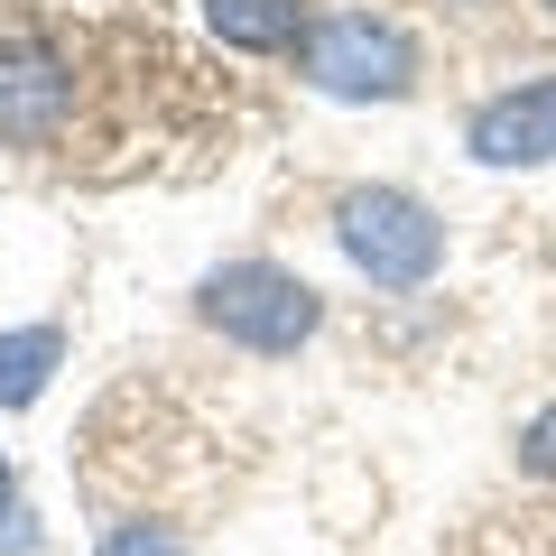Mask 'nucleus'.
Masks as SVG:
<instances>
[{"instance_id": "1", "label": "nucleus", "mask_w": 556, "mask_h": 556, "mask_svg": "<svg viewBox=\"0 0 556 556\" xmlns=\"http://www.w3.org/2000/svg\"><path fill=\"white\" fill-rule=\"evenodd\" d=\"M334 232H343V251H353V269L371 288H427L437 260H445V223L417 195H399V186H353L334 204Z\"/></svg>"}, {"instance_id": "2", "label": "nucleus", "mask_w": 556, "mask_h": 556, "mask_svg": "<svg viewBox=\"0 0 556 556\" xmlns=\"http://www.w3.org/2000/svg\"><path fill=\"white\" fill-rule=\"evenodd\" d=\"M204 325H223L251 353H298L316 334V288L298 269H278V260H223L204 278Z\"/></svg>"}, {"instance_id": "3", "label": "nucleus", "mask_w": 556, "mask_h": 556, "mask_svg": "<svg viewBox=\"0 0 556 556\" xmlns=\"http://www.w3.org/2000/svg\"><path fill=\"white\" fill-rule=\"evenodd\" d=\"M408 75H417L408 38L390 20H371V10H334V20L306 28V84L334 102H399Z\"/></svg>"}, {"instance_id": "4", "label": "nucleus", "mask_w": 556, "mask_h": 556, "mask_svg": "<svg viewBox=\"0 0 556 556\" xmlns=\"http://www.w3.org/2000/svg\"><path fill=\"white\" fill-rule=\"evenodd\" d=\"M473 159L482 167H538V159H556V75L482 102V112H473Z\"/></svg>"}, {"instance_id": "5", "label": "nucleus", "mask_w": 556, "mask_h": 556, "mask_svg": "<svg viewBox=\"0 0 556 556\" xmlns=\"http://www.w3.org/2000/svg\"><path fill=\"white\" fill-rule=\"evenodd\" d=\"M65 102H75V75L47 47H0V139H47Z\"/></svg>"}, {"instance_id": "6", "label": "nucleus", "mask_w": 556, "mask_h": 556, "mask_svg": "<svg viewBox=\"0 0 556 556\" xmlns=\"http://www.w3.org/2000/svg\"><path fill=\"white\" fill-rule=\"evenodd\" d=\"M65 362V334L56 325H20V334H0V408H28L47 390V371Z\"/></svg>"}, {"instance_id": "7", "label": "nucleus", "mask_w": 556, "mask_h": 556, "mask_svg": "<svg viewBox=\"0 0 556 556\" xmlns=\"http://www.w3.org/2000/svg\"><path fill=\"white\" fill-rule=\"evenodd\" d=\"M204 20H214L223 47H288L298 38V0H204Z\"/></svg>"}, {"instance_id": "8", "label": "nucleus", "mask_w": 556, "mask_h": 556, "mask_svg": "<svg viewBox=\"0 0 556 556\" xmlns=\"http://www.w3.org/2000/svg\"><path fill=\"white\" fill-rule=\"evenodd\" d=\"M102 556H186V538H177V529H159V519H130V529L102 538Z\"/></svg>"}, {"instance_id": "9", "label": "nucleus", "mask_w": 556, "mask_h": 556, "mask_svg": "<svg viewBox=\"0 0 556 556\" xmlns=\"http://www.w3.org/2000/svg\"><path fill=\"white\" fill-rule=\"evenodd\" d=\"M519 464H529L538 482H556V408L529 417V437H519Z\"/></svg>"}, {"instance_id": "10", "label": "nucleus", "mask_w": 556, "mask_h": 556, "mask_svg": "<svg viewBox=\"0 0 556 556\" xmlns=\"http://www.w3.org/2000/svg\"><path fill=\"white\" fill-rule=\"evenodd\" d=\"M0 519H10V529H20V501H10V464H0ZM28 538V529H20Z\"/></svg>"}, {"instance_id": "11", "label": "nucleus", "mask_w": 556, "mask_h": 556, "mask_svg": "<svg viewBox=\"0 0 556 556\" xmlns=\"http://www.w3.org/2000/svg\"><path fill=\"white\" fill-rule=\"evenodd\" d=\"M547 10H556V0H547Z\"/></svg>"}]
</instances>
